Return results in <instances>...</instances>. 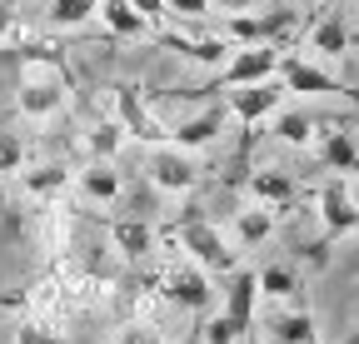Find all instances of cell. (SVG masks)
Masks as SVG:
<instances>
[{
	"label": "cell",
	"instance_id": "cell-1",
	"mask_svg": "<svg viewBox=\"0 0 359 344\" xmlns=\"http://www.w3.org/2000/svg\"><path fill=\"white\" fill-rule=\"evenodd\" d=\"M175 240L185 245V254L200 265V270H210V275H235L240 270V249L224 240L205 214H185L180 220V230H175Z\"/></svg>",
	"mask_w": 359,
	"mask_h": 344
},
{
	"label": "cell",
	"instance_id": "cell-2",
	"mask_svg": "<svg viewBox=\"0 0 359 344\" xmlns=\"http://www.w3.org/2000/svg\"><path fill=\"white\" fill-rule=\"evenodd\" d=\"M145 180L155 190H165V195H190L200 185V165H195V155L185 145L165 140V145H150V155H145Z\"/></svg>",
	"mask_w": 359,
	"mask_h": 344
},
{
	"label": "cell",
	"instance_id": "cell-3",
	"mask_svg": "<svg viewBox=\"0 0 359 344\" xmlns=\"http://www.w3.org/2000/svg\"><path fill=\"white\" fill-rule=\"evenodd\" d=\"M280 60H285V50L275 46V40H264V46H235V55L219 65V80L210 85V90H235V85L269 80V75H280Z\"/></svg>",
	"mask_w": 359,
	"mask_h": 344
},
{
	"label": "cell",
	"instance_id": "cell-4",
	"mask_svg": "<svg viewBox=\"0 0 359 344\" xmlns=\"http://www.w3.org/2000/svg\"><path fill=\"white\" fill-rule=\"evenodd\" d=\"M115 120L125 125L130 140H145V145H165L170 140V125L155 120L150 100L140 95V85H115Z\"/></svg>",
	"mask_w": 359,
	"mask_h": 344
},
{
	"label": "cell",
	"instance_id": "cell-5",
	"mask_svg": "<svg viewBox=\"0 0 359 344\" xmlns=\"http://www.w3.org/2000/svg\"><path fill=\"white\" fill-rule=\"evenodd\" d=\"M285 80L280 75H269V80H255V85H235L230 90V115L240 120V125H259V120H269L280 105H285Z\"/></svg>",
	"mask_w": 359,
	"mask_h": 344
},
{
	"label": "cell",
	"instance_id": "cell-6",
	"mask_svg": "<svg viewBox=\"0 0 359 344\" xmlns=\"http://www.w3.org/2000/svg\"><path fill=\"white\" fill-rule=\"evenodd\" d=\"M280 80H285L290 95H354L359 100V90H349L344 80H334L325 65H314L304 55H285L280 60Z\"/></svg>",
	"mask_w": 359,
	"mask_h": 344
},
{
	"label": "cell",
	"instance_id": "cell-7",
	"mask_svg": "<svg viewBox=\"0 0 359 344\" xmlns=\"http://www.w3.org/2000/svg\"><path fill=\"white\" fill-rule=\"evenodd\" d=\"M320 220H325V245L339 240V235H349V230H359V205H354L344 175H330L320 185Z\"/></svg>",
	"mask_w": 359,
	"mask_h": 344
},
{
	"label": "cell",
	"instance_id": "cell-8",
	"mask_svg": "<svg viewBox=\"0 0 359 344\" xmlns=\"http://www.w3.org/2000/svg\"><path fill=\"white\" fill-rule=\"evenodd\" d=\"M294 25L290 11H275V15H250V11H235L230 20H224V40L230 46H264V40H275L280 46V35Z\"/></svg>",
	"mask_w": 359,
	"mask_h": 344
},
{
	"label": "cell",
	"instance_id": "cell-9",
	"mask_svg": "<svg viewBox=\"0 0 359 344\" xmlns=\"http://www.w3.org/2000/svg\"><path fill=\"white\" fill-rule=\"evenodd\" d=\"M160 35V46H170L175 55H185V60H195V65H224L235 55V46L224 35H180V30H170V25H160L155 30Z\"/></svg>",
	"mask_w": 359,
	"mask_h": 344
},
{
	"label": "cell",
	"instance_id": "cell-10",
	"mask_svg": "<svg viewBox=\"0 0 359 344\" xmlns=\"http://www.w3.org/2000/svg\"><path fill=\"white\" fill-rule=\"evenodd\" d=\"M165 294L175 299V305H185V310L205 315V310H210V299H215V289H210V270H200L195 260H190V265H180V270H170V275H165Z\"/></svg>",
	"mask_w": 359,
	"mask_h": 344
},
{
	"label": "cell",
	"instance_id": "cell-11",
	"mask_svg": "<svg viewBox=\"0 0 359 344\" xmlns=\"http://www.w3.org/2000/svg\"><path fill=\"white\" fill-rule=\"evenodd\" d=\"M255 305H259V275L255 270H235L230 275V289H224V315H230L240 329H250Z\"/></svg>",
	"mask_w": 359,
	"mask_h": 344
},
{
	"label": "cell",
	"instance_id": "cell-12",
	"mask_svg": "<svg viewBox=\"0 0 359 344\" xmlns=\"http://www.w3.org/2000/svg\"><path fill=\"white\" fill-rule=\"evenodd\" d=\"M320 165L330 170V175H349V170H359V140L349 130H320Z\"/></svg>",
	"mask_w": 359,
	"mask_h": 344
},
{
	"label": "cell",
	"instance_id": "cell-13",
	"mask_svg": "<svg viewBox=\"0 0 359 344\" xmlns=\"http://www.w3.org/2000/svg\"><path fill=\"white\" fill-rule=\"evenodd\" d=\"M120 170H110V160H90L85 170H80V195L90 200V205H115L120 200Z\"/></svg>",
	"mask_w": 359,
	"mask_h": 344
},
{
	"label": "cell",
	"instance_id": "cell-14",
	"mask_svg": "<svg viewBox=\"0 0 359 344\" xmlns=\"http://www.w3.org/2000/svg\"><path fill=\"white\" fill-rule=\"evenodd\" d=\"M250 200H255V205H269V209H285V205L294 200V180L285 175V170L264 165V170H255V175H250Z\"/></svg>",
	"mask_w": 359,
	"mask_h": 344
},
{
	"label": "cell",
	"instance_id": "cell-15",
	"mask_svg": "<svg viewBox=\"0 0 359 344\" xmlns=\"http://www.w3.org/2000/svg\"><path fill=\"white\" fill-rule=\"evenodd\" d=\"M224 130V110H205L185 125H170V145H185V150H200V145H215Z\"/></svg>",
	"mask_w": 359,
	"mask_h": 344
},
{
	"label": "cell",
	"instance_id": "cell-16",
	"mask_svg": "<svg viewBox=\"0 0 359 344\" xmlns=\"http://www.w3.org/2000/svg\"><path fill=\"white\" fill-rule=\"evenodd\" d=\"M269 339L275 344H320V324L309 310H280L269 319Z\"/></svg>",
	"mask_w": 359,
	"mask_h": 344
},
{
	"label": "cell",
	"instance_id": "cell-17",
	"mask_svg": "<svg viewBox=\"0 0 359 344\" xmlns=\"http://www.w3.org/2000/svg\"><path fill=\"white\" fill-rule=\"evenodd\" d=\"M309 50L325 55V60H344V55H349V25H344L339 15L314 20V25H309Z\"/></svg>",
	"mask_w": 359,
	"mask_h": 344
},
{
	"label": "cell",
	"instance_id": "cell-18",
	"mask_svg": "<svg viewBox=\"0 0 359 344\" xmlns=\"http://www.w3.org/2000/svg\"><path fill=\"white\" fill-rule=\"evenodd\" d=\"M20 180H25V195H35V200H55L60 190H70V165L50 160V165L20 170Z\"/></svg>",
	"mask_w": 359,
	"mask_h": 344
},
{
	"label": "cell",
	"instance_id": "cell-19",
	"mask_svg": "<svg viewBox=\"0 0 359 344\" xmlns=\"http://www.w3.org/2000/svg\"><path fill=\"white\" fill-rule=\"evenodd\" d=\"M110 240H115V249L125 254V260H145V254L155 249V230L145 220H115L110 225Z\"/></svg>",
	"mask_w": 359,
	"mask_h": 344
},
{
	"label": "cell",
	"instance_id": "cell-20",
	"mask_svg": "<svg viewBox=\"0 0 359 344\" xmlns=\"http://www.w3.org/2000/svg\"><path fill=\"white\" fill-rule=\"evenodd\" d=\"M100 20H105V30H110V35H125V40L145 35V30H155L140 11L130 6V0H100Z\"/></svg>",
	"mask_w": 359,
	"mask_h": 344
},
{
	"label": "cell",
	"instance_id": "cell-21",
	"mask_svg": "<svg viewBox=\"0 0 359 344\" xmlns=\"http://www.w3.org/2000/svg\"><path fill=\"white\" fill-rule=\"evenodd\" d=\"M235 235H240L245 249L264 245L269 235H275V209H269V205H250V209H240V214H235Z\"/></svg>",
	"mask_w": 359,
	"mask_h": 344
},
{
	"label": "cell",
	"instance_id": "cell-22",
	"mask_svg": "<svg viewBox=\"0 0 359 344\" xmlns=\"http://www.w3.org/2000/svg\"><path fill=\"white\" fill-rule=\"evenodd\" d=\"M120 145H125V125H120V120H100V125H90V130H85L90 160H115Z\"/></svg>",
	"mask_w": 359,
	"mask_h": 344
},
{
	"label": "cell",
	"instance_id": "cell-23",
	"mask_svg": "<svg viewBox=\"0 0 359 344\" xmlns=\"http://www.w3.org/2000/svg\"><path fill=\"white\" fill-rule=\"evenodd\" d=\"M314 125H320V120H314V115H304V110H285L280 120H275V135L285 140V145H314V140H320V130H314Z\"/></svg>",
	"mask_w": 359,
	"mask_h": 344
},
{
	"label": "cell",
	"instance_id": "cell-24",
	"mask_svg": "<svg viewBox=\"0 0 359 344\" xmlns=\"http://www.w3.org/2000/svg\"><path fill=\"white\" fill-rule=\"evenodd\" d=\"M259 275V294L264 299H294L299 294V275L290 270V265H264V270H255Z\"/></svg>",
	"mask_w": 359,
	"mask_h": 344
},
{
	"label": "cell",
	"instance_id": "cell-25",
	"mask_svg": "<svg viewBox=\"0 0 359 344\" xmlns=\"http://www.w3.org/2000/svg\"><path fill=\"white\" fill-rule=\"evenodd\" d=\"M90 15H100V0H50V25H60V30H75Z\"/></svg>",
	"mask_w": 359,
	"mask_h": 344
},
{
	"label": "cell",
	"instance_id": "cell-26",
	"mask_svg": "<svg viewBox=\"0 0 359 344\" xmlns=\"http://www.w3.org/2000/svg\"><path fill=\"white\" fill-rule=\"evenodd\" d=\"M20 170H25V140L15 130H0V180L20 175Z\"/></svg>",
	"mask_w": 359,
	"mask_h": 344
},
{
	"label": "cell",
	"instance_id": "cell-27",
	"mask_svg": "<svg viewBox=\"0 0 359 344\" xmlns=\"http://www.w3.org/2000/svg\"><path fill=\"white\" fill-rule=\"evenodd\" d=\"M240 334H250V329H240V324H235L230 315H224V310H219L215 319H205V329H200V339H205V344H235Z\"/></svg>",
	"mask_w": 359,
	"mask_h": 344
},
{
	"label": "cell",
	"instance_id": "cell-28",
	"mask_svg": "<svg viewBox=\"0 0 359 344\" xmlns=\"http://www.w3.org/2000/svg\"><path fill=\"white\" fill-rule=\"evenodd\" d=\"M165 6H170L175 20H205L215 11V0H165Z\"/></svg>",
	"mask_w": 359,
	"mask_h": 344
},
{
	"label": "cell",
	"instance_id": "cell-29",
	"mask_svg": "<svg viewBox=\"0 0 359 344\" xmlns=\"http://www.w3.org/2000/svg\"><path fill=\"white\" fill-rule=\"evenodd\" d=\"M115 344H165V334H160L155 324H125V329L115 334Z\"/></svg>",
	"mask_w": 359,
	"mask_h": 344
},
{
	"label": "cell",
	"instance_id": "cell-30",
	"mask_svg": "<svg viewBox=\"0 0 359 344\" xmlns=\"http://www.w3.org/2000/svg\"><path fill=\"white\" fill-rule=\"evenodd\" d=\"M15 344H65L55 329H45V324H35V319H25L20 329H15Z\"/></svg>",
	"mask_w": 359,
	"mask_h": 344
},
{
	"label": "cell",
	"instance_id": "cell-31",
	"mask_svg": "<svg viewBox=\"0 0 359 344\" xmlns=\"http://www.w3.org/2000/svg\"><path fill=\"white\" fill-rule=\"evenodd\" d=\"M130 6L140 11V15H145L155 30H160V25H165V15H170V6H165V0H130Z\"/></svg>",
	"mask_w": 359,
	"mask_h": 344
},
{
	"label": "cell",
	"instance_id": "cell-32",
	"mask_svg": "<svg viewBox=\"0 0 359 344\" xmlns=\"http://www.w3.org/2000/svg\"><path fill=\"white\" fill-rule=\"evenodd\" d=\"M11 30H15V11L6 6V0H0V40H6Z\"/></svg>",
	"mask_w": 359,
	"mask_h": 344
},
{
	"label": "cell",
	"instance_id": "cell-33",
	"mask_svg": "<svg viewBox=\"0 0 359 344\" xmlns=\"http://www.w3.org/2000/svg\"><path fill=\"white\" fill-rule=\"evenodd\" d=\"M255 0H215V11H224V15H235V11H250Z\"/></svg>",
	"mask_w": 359,
	"mask_h": 344
},
{
	"label": "cell",
	"instance_id": "cell-34",
	"mask_svg": "<svg viewBox=\"0 0 359 344\" xmlns=\"http://www.w3.org/2000/svg\"><path fill=\"white\" fill-rule=\"evenodd\" d=\"M11 209V195H6V180H0V214H6Z\"/></svg>",
	"mask_w": 359,
	"mask_h": 344
},
{
	"label": "cell",
	"instance_id": "cell-35",
	"mask_svg": "<svg viewBox=\"0 0 359 344\" xmlns=\"http://www.w3.org/2000/svg\"><path fill=\"white\" fill-rule=\"evenodd\" d=\"M175 344H205V339H200V329H195V334H185V339H175Z\"/></svg>",
	"mask_w": 359,
	"mask_h": 344
},
{
	"label": "cell",
	"instance_id": "cell-36",
	"mask_svg": "<svg viewBox=\"0 0 359 344\" xmlns=\"http://www.w3.org/2000/svg\"><path fill=\"white\" fill-rule=\"evenodd\" d=\"M235 344H259V339H255V329H250V334H240V339H235Z\"/></svg>",
	"mask_w": 359,
	"mask_h": 344
}]
</instances>
